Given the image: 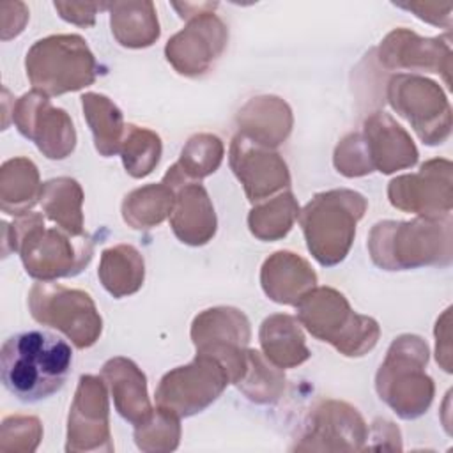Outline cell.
Segmentation results:
<instances>
[{
	"label": "cell",
	"instance_id": "obj_34",
	"mask_svg": "<svg viewBox=\"0 0 453 453\" xmlns=\"http://www.w3.org/2000/svg\"><path fill=\"white\" fill-rule=\"evenodd\" d=\"M235 386L255 403H274L285 389V373L258 350L248 349L246 372Z\"/></svg>",
	"mask_w": 453,
	"mask_h": 453
},
{
	"label": "cell",
	"instance_id": "obj_11",
	"mask_svg": "<svg viewBox=\"0 0 453 453\" xmlns=\"http://www.w3.org/2000/svg\"><path fill=\"white\" fill-rule=\"evenodd\" d=\"M250 322L246 315L230 306H216L198 313L191 324V340L196 354L218 359L232 384H237L248 363Z\"/></svg>",
	"mask_w": 453,
	"mask_h": 453
},
{
	"label": "cell",
	"instance_id": "obj_17",
	"mask_svg": "<svg viewBox=\"0 0 453 453\" xmlns=\"http://www.w3.org/2000/svg\"><path fill=\"white\" fill-rule=\"evenodd\" d=\"M228 163L251 203L290 186V173L283 157L239 133L230 142Z\"/></svg>",
	"mask_w": 453,
	"mask_h": 453
},
{
	"label": "cell",
	"instance_id": "obj_35",
	"mask_svg": "<svg viewBox=\"0 0 453 453\" xmlns=\"http://www.w3.org/2000/svg\"><path fill=\"white\" fill-rule=\"evenodd\" d=\"M179 416L157 407L150 418L134 426V442L142 451H173L179 446Z\"/></svg>",
	"mask_w": 453,
	"mask_h": 453
},
{
	"label": "cell",
	"instance_id": "obj_18",
	"mask_svg": "<svg viewBox=\"0 0 453 453\" xmlns=\"http://www.w3.org/2000/svg\"><path fill=\"white\" fill-rule=\"evenodd\" d=\"M451 57L449 37H419L403 27L389 32L379 46V60L386 69L437 73L446 85H449Z\"/></svg>",
	"mask_w": 453,
	"mask_h": 453
},
{
	"label": "cell",
	"instance_id": "obj_1",
	"mask_svg": "<svg viewBox=\"0 0 453 453\" xmlns=\"http://www.w3.org/2000/svg\"><path fill=\"white\" fill-rule=\"evenodd\" d=\"M73 366L71 345L46 329L11 334L0 350L4 388L23 403L42 402L58 393Z\"/></svg>",
	"mask_w": 453,
	"mask_h": 453
},
{
	"label": "cell",
	"instance_id": "obj_21",
	"mask_svg": "<svg viewBox=\"0 0 453 453\" xmlns=\"http://www.w3.org/2000/svg\"><path fill=\"white\" fill-rule=\"evenodd\" d=\"M101 379L110 388L117 412L131 425H140L154 412L149 393L145 373L136 366L134 361L117 356L103 365Z\"/></svg>",
	"mask_w": 453,
	"mask_h": 453
},
{
	"label": "cell",
	"instance_id": "obj_23",
	"mask_svg": "<svg viewBox=\"0 0 453 453\" xmlns=\"http://www.w3.org/2000/svg\"><path fill=\"white\" fill-rule=\"evenodd\" d=\"M235 120L239 134L267 149L281 145L292 131L290 106L276 96H258L250 99L239 110Z\"/></svg>",
	"mask_w": 453,
	"mask_h": 453
},
{
	"label": "cell",
	"instance_id": "obj_36",
	"mask_svg": "<svg viewBox=\"0 0 453 453\" xmlns=\"http://www.w3.org/2000/svg\"><path fill=\"white\" fill-rule=\"evenodd\" d=\"M333 163H334V168L345 177H363L373 172L366 154L363 134L359 133L347 134L336 145Z\"/></svg>",
	"mask_w": 453,
	"mask_h": 453
},
{
	"label": "cell",
	"instance_id": "obj_33",
	"mask_svg": "<svg viewBox=\"0 0 453 453\" xmlns=\"http://www.w3.org/2000/svg\"><path fill=\"white\" fill-rule=\"evenodd\" d=\"M119 152L126 172L134 179H142L157 166L163 143L159 134L152 129L126 124V133Z\"/></svg>",
	"mask_w": 453,
	"mask_h": 453
},
{
	"label": "cell",
	"instance_id": "obj_7",
	"mask_svg": "<svg viewBox=\"0 0 453 453\" xmlns=\"http://www.w3.org/2000/svg\"><path fill=\"white\" fill-rule=\"evenodd\" d=\"M25 69L34 90L60 96L96 81L97 62L78 34H57L39 39L27 51Z\"/></svg>",
	"mask_w": 453,
	"mask_h": 453
},
{
	"label": "cell",
	"instance_id": "obj_15",
	"mask_svg": "<svg viewBox=\"0 0 453 453\" xmlns=\"http://www.w3.org/2000/svg\"><path fill=\"white\" fill-rule=\"evenodd\" d=\"M65 451H113L104 380L81 375L67 418Z\"/></svg>",
	"mask_w": 453,
	"mask_h": 453
},
{
	"label": "cell",
	"instance_id": "obj_20",
	"mask_svg": "<svg viewBox=\"0 0 453 453\" xmlns=\"http://www.w3.org/2000/svg\"><path fill=\"white\" fill-rule=\"evenodd\" d=\"M363 140L372 168L382 173L414 166L418 161V149L409 133L384 111L365 119Z\"/></svg>",
	"mask_w": 453,
	"mask_h": 453
},
{
	"label": "cell",
	"instance_id": "obj_14",
	"mask_svg": "<svg viewBox=\"0 0 453 453\" xmlns=\"http://www.w3.org/2000/svg\"><path fill=\"white\" fill-rule=\"evenodd\" d=\"M451 170L449 159L435 157L423 163L416 173L393 179L388 186L391 205L421 218L449 216L453 203Z\"/></svg>",
	"mask_w": 453,
	"mask_h": 453
},
{
	"label": "cell",
	"instance_id": "obj_10",
	"mask_svg": "<svg viewBox=\"0 0 453 453\" xmlns=\"http://www.w3.org/2000/svg\"><path fill=\"white\" fill-rule=\"evenodd\" d=\"M230 384L225 366L205 354L166 372L156 389V407L179 418H189L207 409Z\"/></svg>",
	"mask_w": 453,
	"mask_h": 453
},
{
	"label": "cell",
	"instance_id": "obj_25",
	"mask_svg": "<svg viewBox=\"0 0 453 453\" xmlns=\"http://www.w3.org/2000/svg\"><path fill=\"white\" fill-rule=\"evenodd\" d=\"M37 166L27 157L7 159L0 170V203L11 216H23L41 200Z\"/></svg>",
	"mask_w": 453,
	"mask_h": 453
},
{
	"label": "cell",
	"instance_id": "obj_24",
	"mask_svg": "<svg viewBox=\"0 0 453 453\" xmlns=\"http://www.w3.org/2000/svg\"><path fill=\"white\" fill-rule=\"evenodd\" d=\"M258 340L264 356L278 368L299 366L311 356L299 320L287 313L267 317L260 326Z\"/></svg>",
	"mask_w": 453,
	"mask_h": 453
},
{
	"label": "cell",
	"instance_id": "obj_6",
	"mask_svg": "<svg viewBox=\"0 0 453 453\" xmlns=\"http://www.w3.org/2000/svg\"><path fill=\"white\" fill-rule=\"evenodd\" d=\"M428 347L421 336L402 334L393 340L375 375V389L400 418L416 419L434 400V380L425 372Z\"/></svg>",
	"mask_w": 453,
	"mask_h": 453
},
{
	"label": "cell",
	"instance_id": "obj_31",
	"mask_svg": "<svg viewBox=\"0 0 453 453\" xmlns=\"http://www.w3.org/2000/svg\"><path fill=\"white\" fill-rule=\"evenodd\" d=\"M225 147L216 134L198 133L193 134L182 147L180 157L168 168L163 179H186L200 180L214 173L223 161Z\"/></svg>",
	"mask_w": 453,
	"mask_h": 453
},
{
	"label": "cell",
	"instance_id": "obj_13",
	"mask_svg": "<svg viewBox=\"0 0 453 453\" xmlns=\"http://www.w3.org/2000/svg\"><path fill=\"white\" fill-rule=\"evenodd\" d=\"M368 439V428L356 407L322 400L310 409L303 421L299 442L292 449L299 451H359Z\"/></svg>",
	"mask_w": 453,
	"mask_h": 453
},
{
	"label": "cell",
	"instance_id": "obj_30",
	"mask_svg": "<svg viewBox=\"0 0 453 453\" xmlns=\"http://www.w3.org/2000/svg\"><path fill=\"white\" fill-rule=\"evenodd\" d=\"M173 198V189L163 180L136 188L124 196L122 219L136 230L157 226L170 216Z\"/></svg>",
	"mask_w": 453,
	"mask_h": 453
},
{
	"label": "cell",
	"instance_id": "obj_19",
	"mask_svg": "<svg viewBox=\"0 0 453 453\" xmlns=\"http://www.w3.org/2000/svg\"><path fill=\"white\" fill-rule=\"evenodd\" d=\"M173 193L170 226L175 237L189 246H203L216 234V212L207 189L200 180L163 179Z\"/></svg>",
	"mask_w": 453,
	"mask_h": 453
},
{
	"label": "cell",
	"instance_id": "obj_37",
	"mask_svg": "<svg viewBox=\"0 0 453 453\" xmlns=\"http://www.w3.org/2000/svg\"><path fill=\"white\" fill-rule=\"evenodd\" d=\"M42 437L41 421L34 416H11L2 423V442L14 439L11 451H34Z\"/></svg>",
	"mask_w": 453,
	"mask_h": 453
},
{
	"label": "cell",
	"instance_id": "obj_8",
	"mask_svg": "<svg viewBox=\"0 0 453 453\" xmlns=\"http://www.w3.org/2000/svg\"><path fill=\"white\" fill-rule=\"evenodd\" d=\"M28 310L39 324L58 329L78 349L92 347L103 331L94 299L78 288L39 281L28 292Z\"/></svg>",
	"mask_w": 453,
	"mask_h": 453
},
{
	"label": "cell",
	"instance_id": "obj_38",
	"mask_svg": "<svg viewBox=\"0 0 453 453\" xmlns=\"http://www.w3.org/2000/svg\"><path fill=\"white\" fill-rule=\"evenodd\" d=\"M53 7L60 12V18L78 27H92L96 14L101 9H108L110 4L97 2H53Z\"/></svg>",
	"mask_w": 453,
	"mask_h": 453
},
{
	"label": "cell",
	"instance_id": "obj_5",
	"mask_svg": "<svg viewBox=\"0 0 453 453\" xmlns=\"http://www.w3.org/2000/svg\"><path fill=\"white\" fill-rule=\"evenodd\" d=\"M297 320L320 342L331 343L343 356L357 357L372 350L380 327L375 319L356 313L347 297L331 287H315L296 304Z\"/></svg>",
	"mask_w": 453,
	"mask_h": 453
},
{
	"label": "cell",
	"instance_id": "obj_9",
	"mask_svg": "<svg viewBox=\"0 0 453 453\" xmlns=\"http://www.w3.org/2000/svg\"><path fill=\"white\" fill-rule=\"evenodd\" d=\"M388 103L426 145H441L451 133V106L442 88L423 76L396 74L388 81Z\"/></svg>",
	"mask_w": 453,
	"mask_h": 453
},
{
	"label": "cell",
	"instance_id": "obj_2",
	"mask_svg": "<svg viewBox=\"0 0 453 453\" xmlns=\"http://www.w3.org/2000/svg\"><path fill=\"white\" fill-rule=\"evenodd\" d=\"M9 232L4 234V257L18 251L27 274L39 281H53L80 274L92 260L94 241L85 235H71L69 232L44 225L39 212L16 216L12 225L2 223Z\"/></svg>",
	"mask_w": 453,
	"mask_h": 453
},
{
	"label": "cell",
	"instance_id": "obj_12",
	"mask_svg": "<svg viewBox=\"0 0 453 453\" xmlns=\"http://www.w3.org/2000/svg\"><path fill=\"white\" fill-rule=\"evenodd\" d=\"M12 122L48 159H64L76 147V131L65 110L51 104L39 90L23 94L12 104Z\"/></svg>",
	"mask_w": 453,
	"mask_h": 453
},
{
	"label": "cell",
	"instance_id": "obj_27",
	"mask_svg": "<svg viewBox=\"0 0 453 453\" xmlns=\"http://www.w3.org/2000/svg\"><path fill=\"white\" fill-rule=\"evenodd\" d=\"M111 34L126 48H147L159 37V23L152 2L110 4Z\"/></svg>",
	"mask_w": 453,
	"mask_h": 453
},
{
	"label": "cell",
	"instance_id": "obj_16",
	"mask_svg": "<svg viewBox=\"0 0 453 453\" xmlns=\"http://www.w3.org/2000/svg\"><path fill=\"white\" fill-rule=\"evenodd\" d=\"M228 41L226 25L212 12L189 19L165 46L166 60L184 76H202L219 58Z\"/></svg>",
	"mask_w": 453,
	"mask_h": 453
},
{
	"label": "cell",
	"instance_id": "obj_26",
	"mask_svg": "<svg viewBox=\"0 0 453 453\" xmlns=\"http://www.w3.org/2000/svg\"><path fill=\"white\" fill-rule=\"evenodd\" d=\"M97 276L103 287L117 299L140 290L145 278L142 253L131 244H115L103 251Z\"/></svg>",
	"mask_w": 453,
	"mask_h": 453
},
{
	"label": "cell",
	"instance_id": "obj_32",
	"mask_svg": "<svg viewBox=\"0 0 453 453\" xmlns=\"http://www.w3.org/2000/svg\"><path fill=\"white\" fill-rule=\"evenodd\" d=\"M299 218L297 200L290 191H283L265 203H258L250 211V232L260 241H278L285 237L294 221Z\"/></svg>",
	"mask_w": 453,
	"mask_h": 453
},
{
	"label": "cell",
	"instance_id": "obj_28",
	"mask_svg": "<svg viewBox=\"0 0 453 453\" xmlns=\"http://www.w3.org/2000/svg\"><path fill=\"white\" fill-rule=\"evenodd\" d=\"M83 117L92 131L96 150L103 157H111L120 150L126 124L119 106L104 94L87 92L81 96Z\"/></svg>",
	"mask_w": 453,
	"mask_h": 453
},
{
	"label": "cell",
	"instance_id": "obj_22",
	"mask_svg": "<svg viewBox=\"0 0 453 453\" xmlns=\"http://www.w3.org/2000/svg\"><path fill=\"white\" fill-rule=\"evenodd\" d=\"M260 285L274 303L296 306L306 292L315 288L317 274L303 257L276 251L262 265Z\"/></svg>",
	"mask_w": 453,
	"mask_h": 453
},
{
	"label": "cell",
	"instance_id": "obj_4",
	"mask_svg": "<svg viewBox=\"0 0 453 453\" xmlns=\"http://www.w3.org/2000/svg\"><path fill=\"white\" fill-rule=\"evenodd\" d=\"M366 207L368 202L361 193L340 188L317 193L299 211L306 246L320 265L333 267L347 257L356 225L365 216Z\"/></svg>",
	"mask_w": 453,
	"mask_h": 453
},
{
	"label": "cell",
	"instance_id": "obj_3",
	"mask_svg": "<svg viewBox=\"0 0 453 453\" xmlns=\"http://www.w3.org/2000/svg\"><path fill=\"white\" fill-rule=\"evenodd\" d=\"M368 251L372 262L386 271L448 267L453 260L451 216L379 221L370 230Z\"/></svg>",
	"mask_w": 453,
	"mask_h": 453
},
{
	"label": "cell",
	"instance_id": "obj_29",
	"mask_svg": "<svg viewBox=\"0 0 453 453\" xmlns=\"http://www.w3.org/2000/svg\"><path fill=\"white\" fill-rule=\"evenodd\" d=\"M41 205L44 214L71 235H85L83 230V189L71 177H57L46 180L41 191Z\"/></svg>",
	"mask_w": 453,
	"mask_h": 453
}]
</instances>
